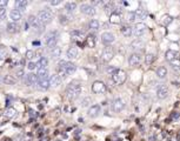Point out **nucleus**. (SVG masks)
I'll list each match as a JSON object with an SVG mask.
<instances>
[{"instance_id": "nucleus-1", "label": "nucleus", "mask_w": 180, "mask_h": 141, "mask_svg": "<svg viewBox=\"0 0 180 141\" xmlns=\"http://www.w3.org/2000/svg\"><path fill=\"white\" fill-rule=\"evenodd\" d=\"M77 70V66L73 64V62H69V61H65V60H61L58 65V75L61 80H64L67 75H71L75 72Z\"/></svg>"}, {"instance_id": "nucleus-2", "label": "nucleus", "mask_w": 180, "mask_h": 141, "mask_svg": "<svg viewBox=\"0 0 180 141\" xmlns=\"http://www.w3.org/2000/svg\"><path fill=\"white\" fill-rule=\"evenodd\" d=\"M81 93V85L78 82H71L66 88V95L69 100H75Z\"/></svg>"}, {"instance_id": "nucleus-3", "label": "nucleus", "mask_w": 180, "mask_h": 141, "mask_svg": "<svg viewBox=\"0 0 180 141\" xmlns=\"http://www.w3.org/2000/svg\"><path fill=\"white\" fill-rule=\"evenodd\" d=\"M37 19H38V21H39L40 24H43V25L45 26V25H47V24H49V23L52 21L53 14L49 12V11H47V9H43V11H40V12L38 13Z\"/></svg>"}, {"instance_id": "nucleus-4", "label": "nucleus", "mask_w": 180, "mask_h": 141, "mask_svg": "<svg viewBox=\"0 0 180 141\" xmlns=\"http://www.w3.org/2000/svg\"><path fill=\"white\" fill-rule=\"evenodd\" d=\"M126 79H127V74H126V72L123 71V70H117V71L112 74V80H113V82L117 83V85L124 83V82L126 81Z\"/></svg>"}, {"instance_id": "nucleus-5", "label": "nucleus", "mask_w": 180, "mask_h": 141, "mask_svg": "<svg viewBox=\"0 0 180 141\" xmlns=\"http://www.w3.org/2000/svg\"><path fill=\"white\" fill-rule=\"evenodd\" d=\"M106 91V86L103 81H94L93 85H92V92L95 93V94H101Z\"/></svg>"}, {"instance_id": "nucleus-6", "label": "nucleus", "mask_w": 180, "mask_h": 141, "mask_svg": "<svg viewBox=\"0 0 180 141\" xmlns=\"http://www.w3.org/2000/svg\"><path fill=\"white\" fill-rule=\"evenodd\" d=\"M80 12L86 14V15H94L95 14V8L89 4H83L81 6H80Z\"/></svg>"}, {"instance_id": "nucleus-7", "label": "nucleus", "mask_w": 180, "mask_h": 141, "mask_svg": "<svg viewBox=\"0 0 180 141\" xmlns=\"http://www.w3.org/2000/svg\"><path fill=\"white\" fill-rule=\"evenodd\" d=\"M146 30H147V26L144 23H139L133 27V34L135 36H140L146 32Z\"/></svg>"}, {"instance_id": "nucleus-8", "label": "nucleus", "mask_w": 180, "mask_h": 141, "mask_svg": "<svg viewBox=\"0 0 180 141\" xmlns=\"http://www.w3.org/2000/svg\"><path fill=\"white\" fill-rule=\"evenodd\" d=\"M124 108H125V102L121 99L118 98V99L113 100V102H112V111L113 112L119 113V112H121Z\"/></svg>"}, {"instance_id": "nucleus-9", "label": "nucleus", "mask_w": 180, "mask_h": 141, "mask_svg": "<svg viewBox=\"0 0 180 141\" xmlns=\"http://www.w3.org/2000/svg\"><path fill=\"white\" fill-rule=\"evenodd\" d=\"M141 62V55L139 53H133L128 56V65L129 66H137Z\"/></svg>"}, {"instance_id": "nucleus-10", "label": "nucleus", "mask_w": 180, "mask_h": 141, "mask_svg": "<svg viewBox=\"0 0 180 141\" xmlns=\"http://www.w3.org/2000/svg\"><path fill=\"white\" fill-rule=\"evenodd\" d=\"M101 41L105 44V45H109L114 41V35L113 33L111 32H104L101 34Z\"/></svg>"}, {"instance_id": "nucleus-11", "label": "nucleus", "mask_w": 180, "mask_h": 141, "mask_svg": "<svg viewBox=\"0 0 180 141\" xmlns=\"http://www.w3.org/2000/svg\"><path fill=\"white\" fill-rule=\"evenodd\" d=\"M157 97L159 99H166L168 97V88L166 86H164V85H161V86H159V88L157 89Z\"/></svg>"}, {"instance_id": "nucleus-12", "label": "nucleus", "mask_w": 180, "mask_h": 141, "mask_svg": "<svg viewBox=\"0 0 180 141\" xmlns=\"http://www.w3.org/2000/svg\"><path fill=\"white\" fill-rule=\"evenodd\" d=\"M48 81H49V87H58L59 85L61 83L63 80L58 74H54V75H51V77H49Z\"/></svg>"}, {"instance_id": "nucleus-13", "label": "nucleus", "mask_w": 180, "mask_h": 141, "mask_svg": "<svg viewBox=\"0 0 180 141\" xmlns=\"http://www.w3.org/2000/svg\"><path fill=\"white\" fill-rule=\"evenodd\" d=\"M14 5H15L17 11H19L20 13H21V12H25V9H26V7L28 5V1H27V0H17Z\"/></svg>"}, {"instance_id": "nucleus-14", "label": "nucleus", "mask_w": 180, "mask_h": 141, "mask_svg": "<svg viewBox=\"0 0 180 141\" xmlns=\"http://www.w3.org/2000/svg\"><path fill=\"white\" fill-rule=\"evenodd\" d=\"M113 56H114V53L112 50H109V48H106L103 54H101V59L105 61V62H108V61H111L113 59Z\"/></svg>"}, {"instance_id": "nucleus-15", "label": "nucleus", "mask_w": 180, "mask_h": 141, "mask_svg": "<svg viewBox=\"0 0 180 141\" xmlns=\"http://www.w3.org/2000/svg\"><path fill=\"white\" fill-rule=\"evenodd\" d=\"M79 55V51L77 47H69L67 50V58L68 59H77Z\"/></svg>"}, {"instance_id": "nucleus-16", "label": "nucleus", "mask_w": 180, "mask_h": 141, "mask_svg": "<svg viewBox=\"0 0 180 141\" xmlns=\"http://www.w3.org/2000/svg\"><path fill=\"white\" fill-rule=\"evenodd\" d=\"M37 77H38V80L48 79V70L47 68H38Z\"/></svg>"}, {"instance_id": "nucleus-17", "label": "nucleus", "mask_w": 180, "mask_h": 141, "mask_svg": "<svg viewBox=\"0 0 180 141\" xmlns=\"http://www.w3.org/2000/svg\"><path fill=\"white\" fill-rule=\"evenodd\" d=\"M38 82V77H37V74L34 73H29L27 77H26V83L28 85V86H32V85L37 83Z\"/></svg>"}, {"instance_id": "nucleus-18", "label": "nucleus", "mask_w": 180, "mask_h": 141, "mask_svg": "<svg viewBox=\"0 0 180 141\" xmlns=\"http://www.w3.org/2000/svg\"><path fill=\"white\" fill-rule=\"evenodd\" d=\"M9 18L12 19L13 23H17V21H19V20H21L23 14L20 13L19 11H17V9H13V11H11V13H9Z\"/></svg>"}, {"instance_id": "nucleus-19", "label": "nucleus", "mask_w": 180, "mask_h": 141, "mask_svg": "<svg viewBox=\"0 0 180 141\" xmlns=\"http://www.w3.org/2000/svg\"><path fill=\"white\" fill-rule=\"evenodd\" d=\"M178 56H179V54H178V52H175V51H167L166 53H165V58H166V60L167 61H173V60H175V59H178Z\"/></svg>"}, {"instance_id": "nucleus-20", "label": "nucleus", "mask_w": 180, "mask_h": 141, "mask_svg": "<svg viewBox=\"0 0 180 141\" xmlns=\"http://www.w3.org/2000/svg\"><path fill=\"white\" fill-rule=\"evenodd\" d=\"M99 113H100V106H99V105H93L91 108L88 109V115L91 117V118L98 117Z\"/></svg>"}, {"instance_id": "nucleus-21", "label": "nucleus", "mask_w": 180, "mask_h": 141, "mask_svg": "<svg viewBox=\"0 0 180 141\" xmlns=\"http://www.w3.org/2000/svg\"><path fill=\"white\" fill-rule=\"evenodd\" d=\"M57 42H58V35L46 39V46L48 47V48H52L53 50L54 47H57Z\"/></svg>"}, {"instance_id": "nucleus-22", "label": "nucleus", "mask_w": 180, "mask_h": 141, "mask_svg": "<svg viewBox=\"0 0 180 141\" xmlns=\"http://www.w3.org/2000/svg\"><path fill=\"white\" fill-rule=\"evenodd\" d=\"M19 25L17 24V23H13V21H9L8 24H7V32H9V33H17V32H19Z\"/></svg>"}, {"instance_id": "nucleus-23", "label": "nucleus", "mask_w": 180, "mask_h": 141, "mask_svg": "<svg viewBox=\"0 0 180 141\" xmlns=\"http://www.w3.org/2000/svg\"><path fill=\"white\" fill-rule=\"evenodd\" d=\"M109 23L111 24H120L121 23V17H120L119 13H111L109 15Z\"/></svg>"}, {"instance_id": "nucleus-24", "label": "nucleus", "mask_w": 180, "mask_h": 141, "mask_svg": "<svg viewBox=\"0 0 180 141\" xmlns=\"http://www.w3.org/2000/svg\"><path fill=\"white\" fill-rule=\"evenodd\" d=\"M157 75H158V78L160 79H164L167 77V70L166 67H164V66H160V67L157 68Z\"/></svg>"}, {"instance_id": "nucleus-25", "label": "nucleus", "mask_w": 180, "mask_h": 141, "mask_svg": "<svg viewBox=\"0 0 180 141\" xmlns=\"http://www.w3.org/2000/svg\"><path fill=\"white\" fill-rule=\"evenodd\" d=\"M38 87L43 91H46L48 89L49 87V81L48 79H43V80H38Z\"/></svg>"}, {"instance_id": "nucleus-26", "label": "nucleus", "mask_w": 180, "mask_h": 141, "mask_svg": "<svg viewBox=\"0 0 180 141\" xmlns=\"http://www.w3.org/2000/svg\"><path fill=\"white\" fill-rule=\"evenodd\" d=\"M86 44L88 47H91V48H93V47H95V44H97V39L95 36L93 34H89L87 38H86Z\"/></svg>"}, {"instance_id": "nucleus-27", "label": "nucleus", "mask_w": 180, "mask_h": 141, "mask_svg": "<svg viewBox=\"0 0 180 141\" xmlns=\"http://www.w3.org/2000/svg\"><path fill=\"white\" fill-rule=\"evenodd\" d=\"M37 66H38V68H47V66H48V59L45 58V56H41V58L39 59V61L37 62Z\"/></svg>"}, {"instance_id": "nucleus-28", "label": "nucleus", "mask_w": 180, "mask_h": 141, "mask_svg": "<svg viewBox=\"0 0 180 141\" xmlns=\"http://www.w3.org/2000/svg\"><path fill=\"white\" fill-rule=\"evenodd\" d=\"M65 9L66 12L68 13H72L77 9V3H73V1H69V3H66L65 4Z\"/></svg>"}, {"instance_id": "nucleus-29", "label": "nucleus", "mask_w": 180, "mask_h": 141, "mask_svg": "<svg viewBox=\"0 0 180 141\" xmlns=\"http://www.w3.org/2000/svg\"><path fill=\"white\" fill-rule=\"evenodd\" d=\"M144 41L141 40V39H137V40H134L132 44H131V48L132 50H137V48H143L144 47Z\"/></svg>"}, {"instance_id": "nucleus-30", "label": "nucleus", "mask_w": 180, "mask_h": 141, "mask_svg": "<svg viewBox=\"0 0 180 141\" xmlns=\"http://www.w3.org/2000/svg\"><path fill=\"white\" fill-rule=\"evenodd\" d=\"M121 33H123L125 36H131V35L133 34V28L129 27V26H123Z\"/></svg>"}, {"instance_id": "nucleus-31", "label": "nucleus", "mask_w": 180, "mask_h": 141, "mask_svg": "<svg viewBox=\"0 0 180 141\" xmlns=\"http://www.w3.org/2000/svg\"><path fill=\"white\" fill-rule=\"evenodd\" d=\"M3 81L5 82V83H7V85H14L15 82H17V79L15 78H13L12 75H5L4 77V79H3Z\"/></svg>"}, {"instance_id": "nucleus-32", "label": "nucleus", "mask_w": 180, "mask_h": 141, "mask_svg": "<svg viewBox=\"0 0 180 141\" xmlns=\"http://www.w3.org/2000/svg\"><path fill=\"white\" fill-rule=\"evenodd\" d=\"M71 36L73 38L74 40H79V39H81V38H84V33L81 31H72L71 32Z\"/></svg>"}, {"instance_id": "nucleus-33", "label": "nucleus", "mask_w": 180, "mask_h": 141, "mask_svg": "<svg viewBox=\"0 0 180 141\" xmlns=\"http://www.w3.org/2000/svg\"><path fill=\"white\" fill-rule=\"evenodd\" d=\"M88 26H89V28H91V30H98L99 26H100V24H99V21L97 20V19H92V20L89 21Z\"/></svg>"}, {"instance_id": "nucleus-34", "label": "nucleus", "mask_w": 180, "mask_h": 141, "mask_svg": "<svg viewBox=\"0 0 180 141\" xmlns=\"http://www.w3.org/2000/svg\"><path fill=\"white\" fill-rule=\"evenodd\" d=\"M6 117H8V118H15L17 117V111L13 108V107H11V108H7V111H6Z\"/></svg>"}, {"instance_id": "nucleus-35", "label": "nucleus", "mask_w": 180, "mask_h": 141, "mask_svg": "<svg viewBox=\"0 0 180 141\" xmlns=\"http://www.w3.org/2000/svg\"><path fill=\"white\" fill-rule=\"evenodd\" d=\"M60 55H61V48H60V47H54L52 50V56L54 59H57Z\"/></svg>"}, {"instance_id": "nucleus-36", "label": "nucleus", "mask_w": 180, "mask_h": 141, "mask_svg": "<svg viewBox=\"0 0 180 141\" xmlns=\"http://www.w3.org/2000/svg\"><path fill=\"white\" fill-rule=\"evenodd\" d=\"M126 19H127V21H129V23H133L134 20H135V12H128L127 14H126Z\"/></svg>"}, {"instance_id": "nucleus-37", "label": "nucleus", "mask_w": 180, "mask_h": 141, "mask_svg": "<svg viewBox=\"0 0 180 141\" xmlns=\"http://www.w3.org/2000/svg\"><path fill=\"white\" fill-rule=\"evenodd\" d=\"M171 21H172V17H169V15H164L163 19H161V24L164 26H167Z\"/></svg>"}, {"instance_id": "nucleus-38", "label": "nucleus", "mask_w": 180, "mask_h": 141, "mask_svg": "<svg viewBox=\"0 0 180 141\" xmlns=\"http://www.w3.org/2000/svg\"><path fill=\"white\" fill-rule=\"evenodd\" d=\"M145 14H146L145 9H143V8H139L138 11L135 12V18H138V19H141V18H144V17H145Z\"/></svg>"}, {"instance_id": "nucleus-39", "label": "nucleus", "mask_w": 180, "mask_h": 141, "mask_svg": "<svg viewBox=\"0 0 180 141\" xmlns=\"http://www.w3.org/2000/svg\"><path fill=\"white\" fill-rule=\"evenodd\" d=\"M154 59H155L154 54H147V55H146V64H147V65L152 64V62L154 61Z\"/></svg>"}, {"instance_id": "nucleus-40", "label": "nucleus", "mask_w": 180, "mask_h": 141, "mask_svg": "<svg viewBox=\"0 0 180 141\" xmlns=\"http://www.w3.org/2000/svg\"><path fill=\"white\" fill-rule=\"evenodd\" d=\"M171 65H172V68L173 70H180V61L178 60V59H175V61L173 60V61H171Z\"/></svg>"}, {"instance_id": "nucleus-41", "label": "nucleus", "mask_w": 180, "mask_h": 141, "mask_svg": "<svg viewBox=\"0 0 180 141\" xmlns=\"http://www.w3.org/2000/svg\"><path fill=\"white\" fill-rule=\"evenodd\" d=\"M34 56H35V53L33 51H27L26 52V58L27 59H33Z\"/></svg>"}, {"instance_id": "nucleus-42", "label": "nucleus", "mask_w": 180, "mask_h": 141, "mask_svg": "<svg viewBox=\"0 0 180 141\" xmlns=\"http://www.w3.org/2000/svg\"><path fill=\"white\" fill-rule=\"evenodd\" d=\"M113 9V4H107V5H105V12L106 13H109Z\"/></svg>"}, {"instance_id": "nucleus-43", "label": "nucleus", "mask_w": 180, "mask_h": 141, "mask_svg": "<svg viewBox=\"0 0 180 141\" xmlns=\"http://www.w3.org/2000/svg\"><path fill=\"white\" fill-rule=\"evenodd\" d=\"M35 67H37V64H34V62H32V61H29V62L27 64V68H28L29 71H33Z\"/></svg>"}, {"instance_id": "nucleus-44", "label": "nucleus", "mask_w": 180, "mask_h": 141, "mask_svg": "<svg viewBox=\"0 0 180 141\" xmlns=\"http://www.w3.org/2000/svg\"><path fill=\"white\" fill-rule=\"evenodd\" d=\"M15 74H17V77H18V78H23L25 73H24V70H23V68H19V70H17Z\"/></svg>"}, {"instance_id": "nucleus-45", "label": "nucleus", "mask_w": 180, "mask_h": 141, "mask_svg": "<svg viewBox=\"0 0 180 141\" xmlns=\"http://www.w3.org/2000/svg\"><path fill=\"white\" fill-rule=\"evenodd\" d=\"M5 17H6V9L5 8H0V19H5Z\"/></svg>"}, {"instance_id": "nucleus-46", "label": "nucleus", "mask_w": 180, "mask_h": 141, "mask_svg": "<svg viewBox=\"0 0 180 141\" xmlns=\"http://www.w3.org/2000/svg\"><path fill=\"white\" fill-rule=\"evenodd\" d=\"M89 102H91V99L89 98H86L85 100H83V106L85 107V106H88L89 105Z\"/></svg>"}, {"instance_id": "nucleus-47", "label": "nucleus", "mask_w": 180, "mask_h": 141, "mask_svg": "<svg viewBox=\"0 0 180 141\" xmlns=\"http://www.w3.org/2000/svg\"><path fill=\"white\" fill-rule=\"evenodd\" d=\"M8 1H6V0H0V8H5V6H7Z\"/></svg>"}, {"instance_id": "nucleus-48", "label": "nucleus", "mask_w": 180, "mask_h": 141, "mask_svg": "<svg viewBox=\"0 0 180 141\" xmlns=\"http://www.w3.org/2000/svg\"><path fill=\"white\" fill-rule=\"evenodd\" d=\"M49 4H51L52 6H57L59 4H61V1H60V0H52V1H49Z\"/></svg>"}, {"instance_id": "nucleus-49", "label": "nucleus", "mask_w": 180, "mask_h": 141, "mask_svg": "<svg viewBox=\"0 0 180 141\" xmlns=\"http://www.w3.org/2000/svg\"><path fill=\"white\" fill-rule=\"evenodd\" d=\"M115 71H117V68H113V67H108V68H107V72H108V73H112V74H113Z\"/></svg>"}, {"instance_id": "nucleus-50", "label": "nucleus", "mask_w": 180, "mask_h": 141, "mask_svg": "<svg viewBox=\"0 0 180 141\" xmlns=\"http://www.w3.org/2000/svg\"><path fill=\"white\" fill-rule=\"evenodd\" d=\"M172 118H173V119H178V118H179V113H178V112H173V113H172Z\"/></svg>"}, {"instance_id": "nucleus-51", "label": "nucleus", "mask_w": 180, "mask_h": 141, "mask_svg": "<svg viewBox=\"0 0 180 141\" xmlns=\"http://www.w3.org/2000/svg\"><path fill=\"white\" fill-rule=\"evenodd\" d=\"M103 1H93V5H103Z\"/></svg>"}, {"instance_id": "nucleus-52", "label": "nucleus", "mask_w": 180, "mask_h": 141, "mask_svg": "<svg viewBox=\"0 0 180 141\" xmlns=\"http://www.w3.org/2000/svg\"><path fill=\"white\" fill-rule=\"evenodd\" d=\"M33 45H35V46H38V45H39V46H40V41H34V42H33Z\"/></svg>"}, {"instance_id": "nucleus-53", "label": "nucleus", "mask_w": 180, "mask_h": 141, "mask_svg": "<svg viewBox=\"0 0 180 141\" xmlns=\"http://www.w3.org/2000/svg\"><path fill=\"white\" fill-rule=\"evenodd\" d=\"M0 21H1V19H0Z\"/></svg>"}, {"instance_id": "nucleus-54", "label": "nucleus", "mask_w": 180, "mask_h": 141, "mask_svg": "<svg viewBox=\"0 0 180 141\" xmlns=\"http://www.w3.org/2000/svg\"><path fill=\"white\" fill-rule=\"evenodd\" d=\"M0 59H1V56H0Z\"/></svg>"}]
</instances>
